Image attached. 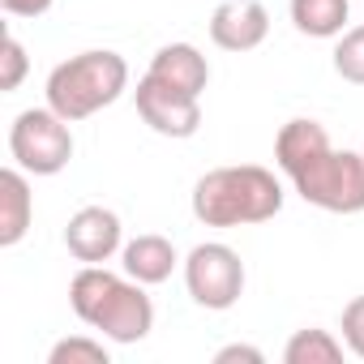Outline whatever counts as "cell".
I'll use <instances>...</instances> for the list:
<instances>
[{
    "label": "cell",
    "instance_id": "1",
    "mask_svg": "<svg viewBox=\"0 0 364 364\" xmlns=\"http://www.w3.org/2000/svg\"><path fill=\"white\" fill-rule=\"evenodd\" d=\"M274 163L291 189L326 215L364 210V150H334L326 124L296 116L274 137Z\"/></svg>",
    "mask_w": 364,
    "mask_h": 364
},
{
    "label": "cell",
    "instance_id": "2",
    "mask_svg": "<svg viewBox=\"0 0 364 364\" xmlns=\"http://www.w3.org/2000/svg\"><path fill=\"white\" fill-rule=\"evenodd\" d=\"M69 304L77 321L112 343H141L154 330V304L146 296V283L107 266H82L69 283Z\"/></svg>",
    "mask_w": 364,
    "mask_h": 364
},
{
    "label": "cell",
    "instance_id": "3",
    "mask_svg": "<svg viewBox=\"0 0 364 364\" xmlns=\"http://www.w3.org/2000/svg\"><path fill=\"white\" fill-rule=\"evenodd\" d=\"M283 210L279 176L257 163L215 167L193 185V219L206 228H253Z\"/></svg>",
    "mask_w": 364,
    "mask_h": 364
},
{
    "label": "cell",
    "instance_id": "4",
    "mask_svg": "<svg viewBox=\"0 0 364 364\" xmlns=\"http://www.w3.org/2000/svg\"><path fill=\"white\" fill-rule=\"evenodd\" d=\"M43 90H48V107H56L69 124H77V120H90L95 112L112 107L129 90V65L120 52L90 48V52L60 60L48 73Z\"/></svg>",
    "mask_w": 364,
    "mask_h": 364
},
{
    "label": "cell",
    "instance_id": "5",
    "mask_svg": "<svg viewBox=\"0 0 364 364\" xmlns=\"http://www.w3.org/2000/svg\"><path fill=\"white\" fill-rule=\"evenodd\" d=\"M9 154L26 176H56L73 159V129L56 107H26L9 124Z\"/></svg>",
    "mask_w": 364,
    "mask_h": 364
},
{
    "label": "cell",
    "instance_id": "6",
    "mask_svg": "<svg viewBox=\"0 0 364 364\" xmlns=\"http://www.w3.org/2000/svg\"><path fill=\"white\" fill-rule=\"evenodd\" d=\"M185 287L193 296V304L210 309V313H228L240 296H245V262L232 245L206 240L185 257Z\"/></svg>",
    "mask_w": 364,
    "mask_h": 364
},
{
    "label": "cell",
    "instance_id": "7",
    "mask_svg": "<svg viewBox=\"0 0 364 364\" xmlns=\"http://www.w3.org/2000/svg\"><path fill=\"white\" fill-rule=\"evenodd\" d=\"M133 103H137V116L159 133V137H176V141H185L202 129V99L198 95H185V90H176L159 77H141L137 90H133Z\"/></svg>",
    "mask_w": 364,
    "mask_h": 364
},
{
    "label": "cell",
    "instance_id": "8",
    "mask_svg": "<svg viewBox=\"0 0 364 364\" xmlns=\"http://www.w3.org/2000/svg\"><path fill=\"white\" fill-rule=\"evenodd\" d=\"M65 249L82 262V266H103L124 249V228L120 215L107 206H82L69 228H65Z\"/></svg>",
    "mask_w": 364,
    "mask_h": 364
},
{
    "label": "cell",
    "instance_id": "9",
    "mask_svg": "<svg viewBox=\"0 0 364 364\" xmlns=\"http://www.w3.org/2000/svg\"><path fill=\"white\" fill-rule=\"evenodd\" d=\"M270 35V14L262 0H223L210 14V43L223 52H253Z\"/></svg>",
    "mask_w": 364,
    "mask_h": 364
},
{
    "label": "cell",
    "instance_id": "10",
    "mask_svg": "<svg viewBox=\"0 0 364 364\" xmlns=\"http://www.w3.org/2000/svg\"><path fill=\"white\" fill-rule=\"evenodd\" d=\"M146 73L159 77V82H167V86H176V90H185V95H198V99L210 86V65H206V56L193 43H163L150 56Z\"/></svg>",
    "mask_w": 364,
    "mask_h": 364
},
{
    "label": "cell",
    "instance_id": "11",
    "mask_svg": "<svg viewBox=\"0 0 364 364\" xmlns=\"http://www.w3.org/2000/svg\"><path fill=\"white\" fill-rule=\"evenodd\" d=\"M120 266H124L129 279H137V283H146V287H159V283H167L171 270L180 266V253H176V245H171L167 236L146 232V236H137V240H129V245L120 249Z\"/></svg>",
    "mask_w": 364,
    "mask_h": 364
},
{
    "label": "cell",
    "instance_id": "12",
    "mask_svg": "<svg viewBox=\"0 0 364 364\" xmlns=\"http://www.w3.org/2000/svg\"><path fill=\"white\" fill-rule=\"evenodd\" d=\"M35 219V198H31V180L14 163L0 171V249H14Z\"/></svg>",
    "mask_w": 364,
    "mask_h": 364
},
{
    "label": "cell",
    "instance_id": "13",
    "mask_svg": "<svg viewBox=\"0 0 364 364\" xmlns=\"http://www.w3.org/2000/svg\"><path fill=\"white\" fill-rule=\"evenodd\" d=\"M351 18V0H291V22L309 39H338Z\"/></svg>",
    "mask_w": 364,
    "mask_h": 364
},
{
    "label": "cell",
    "instance_id": "14",
    "mask_svg": "<svg viewBox=\"0 0 364 364\" xmlns=\"http://www.w3.org/2000/svg\"><path fill=\"white\" fill-rule=\"evenodd\" d=\"M343 360V343L330 330H296L283 347V364H338Z\"/></svg>",
    "mask_w": 364,
    "mask_h": 364
},
{
    "label": "cell",
    "instance_id": "15",
    "mask_svg": "<svg viewBox=\"0 0 364 364\" xmlns=\"http://www.w3.org/2000/svg\"><path fill=\"white\" fill-rule=\"evenodd\" d=\"M334 73L351 86H364V26H347L334 43Z\"/></svg>",
    "mask_w": 364,
    "mask_h": 364
},
{
    "label": "cell",
    "instance_id": "16",
    "mask_svg": "<svg viewBox=\"0 0 364 364\" xmlns=\"http://www.w3.org/2000/svg\"><path fill=\"white\" fill-rule=\"evenodd\" d=\"M107 347L103 338H90V334H73V338H60L52 351H48V364H107Z\"/></svg>",
    "mask_w": 364,
    "mask_h": 364
},
{
    "label": "cell",
    "instance_id": "17",
    "mask_svg": "<svg viewBox=\"0 0 364 364\" xmlns=\"http://www.w3.org/2000/svg\"><path fill=\"white\" fill-rule=\"evenodd\" d=\"M26 69H31V56H26L22 39H18V35H9V39H5V48H0V90L14 95V90L26 82Z\"/></svg>",
    "mask_w": 364,
    "mask_h": 364
},
{
    "label": "cell",
    "instance_id": "18",
    "mask_svg": "<svg viewBox=\"0 0 364 364\" xmlns=\"http://www.w3.org/2000/svg\"><path fill=\"white\" fill-rule=\"evenodd\" d=\"M338 330H343V347H347L351 355H360V360H364V296H355V300L343 309Z\"/></svg>",
    "mask_w": 364,
    "mask_h": 364
},
{
    "label": "cell",
    "instance_id": "19",
    "mask_svg": "<svg viewBox=\"0 0 364 364\" xmlns=\"http://www.w3.org/2000/svg\"><path fill=\"white\" fill-rule=\"evenodd\" d=\"M56 0H0V9L14 14V18H43Z\"/></svg>",
    "mask_w": 364,
    "mask_h": 364
},
{
    "label": "cell",
    "instance_id": "20",
    "mask_svg": "<svg viewBox=\"0 0 364 364\" xmlns=\"http://www.w3.org/2000/svg\"><path fill=\"white\" fill-rule=\"evenodd\" d=\"M236 360H249V364H262L266 355H262L257 347H249V343H232V347H219V351H215V364H236Z\"/></svg>",
    "mask_w": 364,
    "mask_h": 364
}]
</instances>
